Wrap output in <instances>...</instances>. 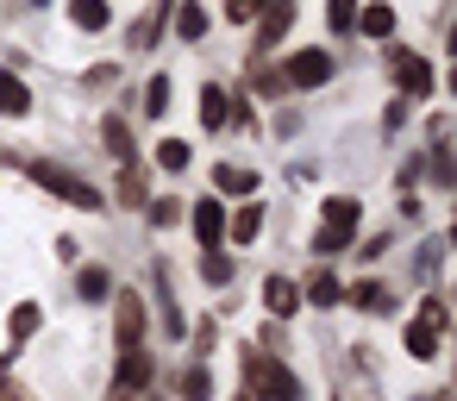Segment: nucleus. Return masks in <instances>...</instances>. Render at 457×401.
Segmentation results:
<instances>
[{
	"instance_id": "1",
	"label": "nucleus",
	"mask_w": 457,
	"mask_h": 401,
	"mask_svg": "<svg viewBox=\"0 0 457 401\" xmlns=\"http://www.w3.org/2000/svg\"><path fill=\"white\" fill-rule=\"evenodd\" d=\"M245 401H301V382L295 370H282L270 351H245Z\"/></svg>"
},
{
	"instance_id": "2",
	"label": "nucleus",
	"mask_w": 457,
	"mask_h": 401,
	"mask_svg": "<svg viewBox=\"0 0 457 401\" xmlns=\"http://www.w3.org/2000/svg\"><path fill=\"white\" fill-rule=\"evenodd\" d=\"M357 213H363V207H357L351 195H332V201H326V220H320V232H313V251H320V257H338V251L357 238Z\"/></svg>"
},
{
	"instance_id": "3",
	"label": "nucleus",
	"mask_w": 457,
	"mask_h": 401,
	"mask_svg": "<svg viewBox=\"0 0 457 401\" xmlns=\"http://www.w3.org/2000/svg\"><path fill=\"white\" fill-rule=\"evenodd\" d=\"M445 301L438 295H426V307H420V320L407 326V357H420V363H432L438 357V332H445Z\"/></svg>"
},
{
	"instance_id": "4",
	"label": "nucleus",
	"mask_w": 457,
	"mask_h": 401,
	"mask_svg": "<svg viewBox=\"0 0 457 401\" xmlns=\"http://www.w3.org/2000/svg\"><path fill=\"white\" fill-rule=\"evenodd\" d=\"M151 376H157L151 351H120V370H113V388H107V401H138V395L151 388Z\"/></svg>"
},
{
	"instance_id": "5",
	"label": "nucleus",
	"mask_w": 457,
	"mask_h": 401,
	"mask_svg": "<svg viewBox=\"0 0 457 401\" xmlns=\"http://www.w3.org/2000/svg\"><path fill=\"white\" fill-rule=\"evenodd\" d=\"M32 182H38L45 195H63L70 207H101V195H95L88 182H76L70 170H57V163H32Z\"/></svg>"
},
{
	"instance_id": "6",
	"label": "nucleus",
	"mask_w": 457,
	"mask_h": 401,
	"mask_svg": "<svg viewBox=\"0 0 457 401\" xmlns=\"http://www.w3.org/2000/svg\"><path fill=\"white\" fill-rule=\"evenodd\" d=\"M113 338H120V351H138V338H145V301L138 295L113 301Z\"/></svg>"
},
{
	"instance_id": "7",
	"label": "nucleus",
	"mask_w": 457,
	"mask_h": 401,
	"mask_svg": "<svg viewBox=\"0 0 457 401\" xmlns=\"http://www.w3.org/2000/svg\"><path fill=\"white\" fill-rule=\"evenodd\" d=\"M288 26H295V0H270V7H263V26H257V57L276 51Z\"/></svg>"
},
{
	"instance_id": "8",
	"label": "nucleus",
	"mask_w": 457,
	"mask_h": 401,
	"mask_svg": "<svg viewBox=\"0 0 457 401\" xmlns=\"http://www.w3.org/2000/svg\"><path fill=\"white\" fill-rule=\"evenodd\" d=\"M395 82H401L407 101H426V95H432V70H426V57H413V51L395 57Z\"/></svg>"
},
{
	"instance_id": "9",
	"label": "nucleus",
	"mask_w": 457,
	"mask_h": 401,
	"mask_svg": "<svg viewBox=\"0 0 457 401\" xmlns=\"http://www.w3.org/2000/svg\"><path fill=\"white\" fill-rule=\"evenodd\" d=\"M195 238H201V251H220V238H226V207L220 201H195Z\"/></svg>"
},
{
	"instance_id": "10",
	"label": "nucleus",
	"mask_w": 457,
	"mask_h": 401,
	"mask_svg": "<svg viewBox=\"0 0 457 401\" xmlns=\"http://www.w3.org/2000/svg\"><path fill=\"white\" fill-rule=\"evenodd\" d=\"M332 76V57L326 51H295V63H288V82L295 88H313V82H326Z\"/></svg>"
},
{
	"instance_id": "11",
	"label": "nucleus",
	"mask_w": 457,
	"mask_h": 401,
	"mask_svg": "<svg viewBox=\"0 0 457 401\" xmlns=\"http://www.w3.org/2000/svg\"><path fill=\"white\" fill-rule=\"evenodd\" d=\"M263 307L282 320V313H295V307H301V288H295L288 276H270V282H263Z\"/></svg>"
},
{
	"instance_id": "12",
	"label": "nucleus",
	"mask_w": 457,
	"mask_h": 401,
	"mask_svg": "<svg viewBox=\"0 0 457 401\" xmlns=\"http://www.w3.org/2000/svg\"><path fill=\"white\" fill-rule=\"evenodd\" d=\"M70 20H76L82 32H107L113 7H107V0H70Z\"/></svg>"
},
{
	"instance_id": "13",
	"label": "nucleus",
	"mask_w": 457,
	"mask_h": 401,
	"mask_svg": "<svg viewBox=\"0 0 457 401\" xmlns=\"http://www.w3.org/2000/svg\"><path fill=\"white\" fill-rule=\"evenodd\" d=\"M32 107V95H26V82L20 76H7V70H0V113H7V120H20Z\"/></svg>"
},
{
	"instance_id": "14",
	"label": "nucleus",
	"mask_w": 457,
	"mask_h": 401,
	"mask_svg": "<svg viewBox=\"0 0 457 401\" xmlns=\"http://www.w3.org/2000/svg\"><path fill=\"white\" fill-rule=\"evenodd\" d=\"M357 32H363V38H388V32H395V7H382V0H376V7H363V13H357Z\"/></svg>"
},
{
	"instance_id": "15",
	"label": "nucleus",
	"mask_w": 457,
	"mask_h": 401,
	"mask_svg": "<svg viewBox=\"0 0 457 401\" xmlns=\"http://www.w3.org/2000/svg\"><path fill=\"white\" fill-rule=\"evenodd\" d=\"M101 145H107L113 163H132V132H126V120H107V126H101Z\"/></svg>"
},
{
	"instance_id": "16",
	"label": "nucleus",
	"mask_w": 457,
	"mask_h": 401,
	"mask_svg": "<svg viewBox=\"0 0 457 401\" xmlns=\"http://www.w3.org/2000/svg\"><path fill=\"white\" fill-rule=\"evenodd\" d=\"M213 182H220L226 195H257V176H251L245 163H220V170H213Z\"/></svg>"
},
{
	"instance_id": "17",
	"label": "nucleus",
	"mask_w": 457,
	"mask_h": 401,
	"mask_svg": "<svg viewBox=\"0 0 457 401\" xmlns=\"http://www.w3.org/2000/svg\"><path fill=\"white\" fill-rule=\"evenodd\" d=\"M338 295H345V288H338L332 270H313V276H307V301H313V307H338Z\"/></svg>"
},
{
	"instance_id": "18",
	"label": "nucleus",
	"mask_w": 457,
	"mask_h": 401,
	"mask_svg": "<svg viewBox=\"0 0 457 401\" xmlns=\"http://www.w3.org/2000/svg\"><path fill=\"white\" fill-rule=\"evenodd\" d=\"M345 301H357V307H363V313H388V307H395V295H388V288H382V282H357V288H351V295H345Z\"/></svg>"
},
{
	"instance_id": "19",
	"label": "nucleus",
	"mask_w": 457,
	"mask_h": 401,
	"mask_svg": "<svg viewBox=\"0 0 457 401\" xmlns=\"http://www.w3.org/2000/svg\"><path fill=\"white\" fill-rule=\"evenodd\" d=\"M226 232H232V245H251V238L263 232V207H245V213H232V220H226Z\"/></svg>"
},
{
	"instance_id": "20",
	"label": "nucleus",
	"mask_w": 457,
	"mask_h": 401,
	"mask_svg": "<svg viewBox=\"0 0 457 401\" xmlns=\"http://www.w3.org/2000/svg\"><path fill=\"white\" fill-rule=\"evenodd\" d=\"M232 120V101L220 88H201V126H226Z\"/></svg>"
},
{
	"instance_id": "21",
	"label": "nucleus",
	"mask_w": 457,
	"mask_h": 401,
	"mask_svg": "<svg viewBox=\"0 0 457 401\" xmlns=\"http://www.w3.org/2000/svg\"><path fill=\"white\" fill-rule=\"evenodd\" d=\"M201 282L226 288V282H232V257H220V251H201Z\"/></svg>"
},
{
	"instance_id": "22",
	"label": "nucleus",
	"mask_w": 457,
	"mask_h": 401,
	"mask_svg": "<svg viewBox=\"0 0 457 401\" xmlns=\"http://www.w3.org/2000/svg\"><path fill=\"white\" fill-rule=\"evenodd\" d=\"M176 32H182V38H188V45H195V38H207V13H201V7H195V0H188V7H182V13H176Z\"/></svg>"
},
{
	"instance_id": "23",
	"label": "nucleus",
	"mask_w": 457,
	"mask_h": 401,
	"mask_svg": "<svg viewBox=\"0 0 457 401\" xmlns=\"http://www.w3.org/2000/svg\"><path fill=\"white\" fill-rule=\"evenodd\" d=\"M38 320H45V313H38L32 301H20V307H13V345H26V338L38 332Z\"/></svg>"
},
{
	"instance_id": "24",
	"label": "nucleus",
	"mask_w": 457,
	"mask_h": 401,
	"mask_svg": "<svg viewBox=\"0 0 457 401\" xmlns=\"http://www.w3.org/2000/svg\"><path fill=\"white\" fill-rule=\"evenodd\" d=\"M157 163H163V170H188V145H182V138H163V145H157Z\"/></svg>"
},
{
	"instance_id": "25",
	"label": "nucleus",
	"mask_w": 457,
	"mask_h": 401,
	"mask_svg": "<svg viewBox=\"0 0 457 401\" xmlns=\"http://www.w3.org/2000/svg\"><path fill=\"white\" fill-rule=\"evenodd\" d=\"M182 395H188V401H207V395H213V376H207V370L195 363V370L182 376Z\"/></svg>"
},
{
	"instance_id": "26",
	"label": "nucleus",
	"mask_w": 457,
	"mask_h": 401,
	"mask_svg": "<svg viewBox=\"0 0 457 401\" xmlns=\"http://www.w3.org/2000/svg\"><path fill=\"white\" fill-rule=\"evenodd\" d=\"M326 20H332V32H351V26H357V0H332Z\"/></svg>"
},
{
	"instance_id": "27",
	"label": "nucleus",
	"mask_w": 457,
	"mask_h": 401,
	"mask_svg": "<svg viewBox=\"0 0 457 401\" xmlns=\"http://www.w3.org/2000/svg\"><path fill=\"white\" fill-rule=\"evenodd\" d=\"M145 107H151V113L170 107V76H151V82H145Z\"/></svg>"
},
{
	"instance_id": "28",
	"label": "nucleus",
	"mask_w": 457,
	"mask_h": 401,
	"mask_svg": "<svg viewBox=\"0 0 457 401\" xmlns=\"http://www.w3.org/2000/svg\"><path fill=\"white\" fill-rule=\"evenodd\" d=\"M120 195H126L132 207H145V176H138V163H126V176H120Z\"/></svg>"
},
{
	"instance_id": "29",
	"label": "nucleus",
	"mask_w": 457,
	"mask_h": 401,
	"mask_svg": "<svg viewBox=\"0 0 457 401\" xmlns=\"http://www.w3.org/2000/svg\"><path fill=\"white\" fill-rule=\"evenodd\" d=\"M263 7H270V0H226V20H238V26H245V20H257Z\"/></svg>"
},
{
	"instance_id": "30",
	"label": "nucleus",
	"mask_w": 457,
	"mask_h": 401,
	"mask_svg": "<svg viewBox=\"0 0 457 401\" xmlns=\"http://www.w3.org/2000/svg\"><path fill=\"white\" fill-rule=\"evenodd\" d=\"M82 295L101 301V295H107V270H82Z\"/></svg>"
},
{
	"instance_id": "31",
	"label": "nucleus",
	"mask_w": 457,
	"mask_h": 401,
	"mask_svg": "<svg viewBox=\"0 0 457 401\" xmlns=\"http://www.w3.org/2000/svg\"><path fill=\"white\" fill-rule=\"evenodd\" d=\"M151 220H157V226H176L182 207H176V201H151Z\"/></svg>"
},
{
	"instance_id": "32",
	"label": "nucleus",
	"mask_w": 457,
	"mask_h": 401,
	"mask_svg": "<svg viewBox=\"0 0 457 401\" xmlns=\"http://www.w3.org/2000/svg\"><path fill=\"white\" fill-rule=\"evenodd\" d=\"M0 401H26V395H13V388H0Z\"/></svg>"
},
{
	"instance_id": "33",
	"label": "nucleus",
	"mask_w": 457,
	"mask_h": 401,
	"mask_svg": "<svg viewBox=\"0 0 457 401\" xmlns=\"http://www.w3.org/2000/svg\"><path fill=\"white\" fill-rule=\"evenodd\" d=\"M426 401H445V395H426Z\"/></svg>"
}]
</instances>
